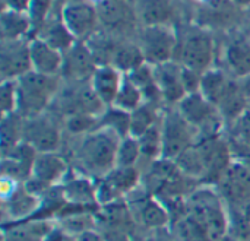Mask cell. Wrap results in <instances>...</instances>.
I'll return each mask as SVG.
<instances>
[{"label": "cell", "instance_id": "obj_22", "mask_svg": "<svg viewBox=\"0 0 250 241\" xmlns=\"http://www.w3.org/2000/svg\"><path fill=\"white\" fill-rule=\"evenodd\" d=\"M53 227L47 220L31 218L26 222L10 224V228L4 227L3 241H44Z\"/></svg>", "mask_w": 250, "mask_h": 241}, {"label": "cell", "instance_id": "obj_1", "mask_svg": "<svg viewBox=\"0 0 250 241\" xmlns=\"http://www.w3.org/2000/svg\"><path fill=\"white\" fill-rule=\"evenodd\" d=\"M120 138L111 130L98 127L82 136L75 158L79 168L88 177L103 179L116 168V157Z\"/></svg>", "mask_w": 250, "mask_h": 241}, {"label": "cell", "instance_id": "obj_15", "mask_svg": "<svg viewBox=\"0 0 250 241\" xmlns=\"http://www.w3.org/2000/svg\"><path fill=\"white\" fill-rule=\"evenodd\" d=\"M37 154L38 152L26 142H21L6 154H1L3 176H9L21 183H25L31 177Z\"/></svg>", "mask_w": 250, "mask_h": 241}, {"label": "cell", "instance_id": "obj_48", "mask_svg": "<svg viewBox=\"0 0 250 241\" xmlns=\"http://www.w3.org/2000/svg\"><path fill=\"white\" fill-rule=\"evenodd\" d=\"M249 241H250V240H249Z\"/></svg>", "mask_w": 250, "mask_h": 241}, {"label": "cell", "instance_id": "obj_42", "mask_svg": "<svg viewBox=\"0 0 250 241\" xmlns=\"http://www.w3.org/2000/svg\"><path fill=\"white\" fill-rule=\"evenodd\" d=\"M239 85H240V89H242L243 95L246 97V100L249 101L250 105V75L249 76H246V78L239 79Z\"/></svg>", "mask_w": 250, "mask_h": 241}, {"label": "cell", "instance_id": "obj_17", "mask_svg": "<svg viewBox=\"0 0 250 241\" xmlns=\"http://www.w3.org/2000/svg\"><path fill=\"white\" fill-rule=\"evenodd\" d=\"M29 56L32 70L47 76H60L63 69V53L48 45L38 37L29 40Z\"/></svg>", "mask_w": 250, "mask_h": 241}, {"label": "cell", "instance_id": "obj_12", "mask_svg": "<svg viewBox=\"0 0 250 241\" xmlns=\"http://www.w3.org/2000/svg\"><path fill=\"white\" fill-rule=\"evenodd\" d=\"M32 70L29 56V40L1 41L0 76L1 80H18Z\"/></svg>", "mask_w": 250, "mask_h": 241}, {"label": "cell", "instance_id": "obj_7", "mask_svg": "<svg viewBox=\"0 0 250 241\" xmlns=\"http://www.w3.org/2000/svg\"><path fill=\"white\" fill-rule=\"evenodd\" d=\"M160 129L163 139L161 160L176 161L199 139L195 127L179 113L176 107L174 110H170L166 114H163Z\"/></svg>", "mask_w": 250, "mask_h": 241}, {"label": "cell", "instance_id": "obj_36", "mask_svg": "<svg viewBox=\"0 0 250 241\" xmlns=\"http://www.w3.org/2000/svg\"><path fill=\"white\" fill-rule=\"evenodd\" d=\"M229 132L233 142L250 143V105L233 123L229 124Z\"/></svg>", "mask_w": 250, "mask_h": 241}, {"label": "cell", "instance_id": "obj_44", "mask_svg": "<svg viewBox=\"0 0 250 241\" xmlns=\"http://www.w3.org/2000/svg\"><path fill=\"white\" fill-rule=\"evenodd\" d=\"M218 241H242L239 237H236L234 234H231V233H227L224 237H221Z\"/></svg>", "mask_w": 250, "mask_h": 241}, {"label": "cell", "instance_id": "obj_33", "mask_svg": "<svg viewBox=\"0 0 250 241\" xmlns=\"http://www.w3.org/2000/svg\"><path fill=\"white\" fill-rule=\"evenodd\" d=\"M142 158L139 141L135 136H126L122 138L117 148V157H116V167H136L139 160Z\"/></svg>", "mask_w": 250, "mask_h": 241}, {"label": "cell", "instance_id": "obj_31", "mask_svg": "<svg viewBox=\"0 0 250 241\" xmlns=\"http://www.w3.org/2000/svg\"><path fill=\"white\" fill-rule=\"evenodd\" d=\"M100 22L110 28H120L127 23L126 9L120 1L116 0H101L97 4Z\"/></svg>", "mask_w": 250, "mask_h": 241}, {"label": "cell", "instance_id": "obj_5", "mask_svg": "<svg viewBox=\"0 0 250 241\" xmlns=\"http://www.w3.org/2000/svg\"><path fill=\"white\" fill-rule=\"evenodd\" d=\"M176 108L195 127L199 139H211L223 136L226 121L217 107L208 101L201 92L188 94ZM198 139V141H199Z\"/></svg>", "mask_w": 250, "mask_h": 241}, {"label": "cell", "instance_id": "obj_37", "mask_svg": "<svg viewBox=\"0 0 250 241\" xmlns=\"http://www.w3.org/2000/svg\"><path fill=\"white\" fill-rule=\"evenodd\" d=\"M53 4V0H32V6L29 10V16L34 22V29H40L42 23L47 20L48 10Z\"/></svg>", "mask_w": 250, "mask_h": 241}, {"label": "cell", "instance_id": "obj_30", "mask_svg": "<svg viewBox=\"0 0 250 241\" xmlns=\"http://www.w3.org/2000/svg\"><path fill=\"white\" fill-rule=\"evenodd\" d=\"M144 102H145V98H144L142 91L125 75V80L122 83V88H120L113 105L120 110H125L127 113H132L136 108H139Z\"/></svg>", "mask_w": 250, "mask_h": 241}, {"label": "cell", "instance_id": "obj_18", "mask_svg": "<svg viewBox=\"0 0 250 241\" xmlns=\"http://www.w3.org/2000/svg\"><path fill=\"white\" fill-rule=\"evenodd\" d=\"M223 64L226 72L242 79L250 75V37H236L230 40L223 50Z\"/></svg>", "mask_w": 250, "mask_h": 241}, {"label": "cell", "instance_id": "obj_27", "mask_svg": "<svg viewBox=\"0 0 250 241\" xmlns=\"http://www.w3.org/2000/svg\"><path fill=\"white\" fill-rule=\"evenodd\" d=\"M100 127L111 130L120 139L130 136V113L114 105L105 107L100 116Z\"/></svg>", "mask_w": 250, "mask_h": 241}, {"label": "cell", "instance_id": "obj_39", "mask_svg": "<svg viewBox=\"0 0 250 241\" xmlns=\"http://www.w3.org/2000/svg\"><path fill=\"white\" fill-rule=\"evenodd\" d=\"M44 241H78L75 236H72L70 233H67L66 230H63L59 225H54L50 233L45 236Z\"/></svg>", "mask_w": 250, "mask_h": 241}, {"label": "cell", "instance_id": "obj_2", "mask_svg": "<svg viewBox=\"0 0 250 241\" xmlns=\"http://www.w3.org/2000/svg\"><path fill=\"white\" fill-rule=\"evenodd\" d=\"M62 76H47L34 70L16 80L18 85V114L32 119L45 114L60 92Z\"/></svg>", "mask_w": 250, "mask_h": 241}, {"label": "cell", "instance_id": "obj_13", "mask_svg": "<svg viewBox=\"0 0 250 241\" xmlns=\"http://www.w3.org/2000/svg\"><path fill=\"white\" fill-rule=\"evenodd\" d=\"M129 208L135 221L149 230H163L170 224V212L167 206L157 201L152 195L142 193L129 202Z\"/></svg>", "mask_w": 250, "mask_h": 241}, {"label": "cell", "instance_id": "obj_4", "mask_svg": "<svg viewBox=\"0 0 250 241\" xmlns=\"http://www.w3.org/2000/svg\"><path fill=\"white\" fill-rule=\"evenodd\" d=\"M186 212L190 214L204 227L212 241H218L227 233H230L227 206L221 195L209 187H202L188 198Z\"/></svg>", "mask_w": 250, "mask_h": 241}, {"label": "cell", "instance_id": "obj_32", "mask_svg": "<svg viewBox=\"0 0 250 241\" xmlns=\"http://www.w3.org/2000/svg\"><path fill=\"white\" fill-rule=\"evenodd\" d=\"M138 141H139L142 158L151 160L152 162L163 158V139H161L160 124L146 130L144 135L138 138Z\"/></svg>", "mask_w": 250, "mask_h": 241}, {"label": "cell", "instance_id": "obj_21", "mask_svg": "<svg viewBox=\"0 0 250 241\" xmlns=\"http://www.w3.org/2000/svg\"><path fill=\"white\" fill-rule=\"evenodd\" d=\"M0 31H1V41L31 40L29 35L31 31H34V22L29 13L1 9Z\"/></svg>", "mask_w": 250, "mask_h": 241}, {"label": "cell", "instance_id": "obj_9", "mask_svg": "<svg viewBox=\"0 0 250 241\" xmlns=\"http://www.w3.org/2000/svg\"><path fill=\"white\" fill-rule=\"evenodd\" d=\"M63 23L78 41L89 40L100 22L97 6L86 0H70L62 7Z\"/></svg>", "mask_w": 250, "mask_h": 241}, {"label": "cell", "instance_id": "obj_40", "mask_svg": "<svg viewBox=\"0 0 250 241\" xmlns=\"http://www.w3.org/2000/svg\"><path fill=\"white\" fill-rule=\"evenodd\" d=\"M104 241H130L129 234L125 230L120 228H108L107 227V233L103 236Z\"/></svg>", "mask_w": 250, "mask_h": 241}, {"label": "cell", "instance_id": "obj_35", "mask_svg": "<svg viewBox=\"0 0 250 241\" xmlns=\"http://www.w3.org/2000/svg\"><path fill=\"white\" fill-rule=\"evenodd\" d=\"M0 110L1 116L18 111V85L16 80H1L0 85Z\"/></svg>", "mask_w": 250, "mask_h": 241}, {"label": "cell", "instance_id": "obj_28", "mask_svg": "<svg viewBox=\"0 0 250 241\" xmlns=\"http://www.w3.org/2000/svg\"><path fill=\"white\" fill-rule=\"evenodd\" d=\"M23 123L25 119L18 113L1 116V154L23 142Z\"/></svg>", "mask_w": 250, "mask_h": 241}, {"label": "cell", "instance_id": "obj_3", "mask_svg": "<svg viewBox=\"0 0 250 241\" xmlns=\"http://www.w3.org/2000/svg\"><path fill=\"white\" fill-rule=\"evenodd\" d=\"M217 45L212 31L202 25H190L179 35L176 61L183 67L204 73L214 67Z\"/></svg>", "mask_w": 250, "mask_h": 241}, {"label": "cell", "instance_id": "obj_19", "mask_svg": "<svg viewBox=\"0 0 250 241\" xmlns=\"http://www.w3.org/2000/svg\"><path fill=\"white\" fill-rule=\"evenodd\" d=\"M125 80V75L111 64H101L97 67L92 75L89 85L98 100L104 104V107H110L114 104V100L122 88Z\"/></svg>", "mask_w": 250, "mask_h": 241}, {"label": "cell", "instance_id": "obj_6", "mask_svg": "<svg viewBox=\"0 0 250 241\" xmlns=\"http://www.w3.org/2000/svg\"><path fill=\"white\" fill-rule=\"evenodd\" d=\"M138 45L148 64H164L176 59L179 34L168 23L144 25L142 31L139 32Z\"/></svg>", "mask_w": 250, "mask_h": 241}, {"label": "cell", "instance_id": "obj_10", "mask_svg": "<svg viewBox=\"0 0 250 241\" xmlns=\"http://www.w3.org/2000/svg\"><path fill=\"white\" fill-rule=\"evenodd\" d=\"M60 139V129L47 113L32 119H25L23 142L32 146L38 154L57 152Z\"/></svg>", "mask_w": 250, "mask_h": 241}, {"label": "cell", "instance_id": "obj_8", "mask_svg": "<svg viewBox=\"0 0 250 241\" xmlns=\"http://www.w3.org/2000/svg\"><path fill=\"white\" fill-rule=\"evenodd\" d=\"M69 176V164L57 152L37 154L31 177L23 183L34 195L42 198L50 189L60 186Z\"/></svg>", "mask_w": 250, "mask_h": 241}, {"label": "cell", "instance_id": "obj_38", "mask_svg": "<svg viewBox=\"0 0 250 241\" xmlns=\"http://www.w3.org/2000/svg\"><path fill=\"white\" fill-rule=\"evenodd\" d=\"M1 6L3 9H7V10L29 13L32 0H1Z\"/></svg>", "mask_w": 250, "mask_h": 241}, {"label": "cell", "instance_id": "obj_47", "mask_svg": "<svg viewBox=\"0 0 250 241\" xmlns=\"http://www.w3.org/2000/svg\"><path fill=\"white\" fill-rule=\"evenodd\" d=\"M155 241H176V240L173 239V240H155Z\"/></svg>", "mask_w": 250, "mask_h": 241}, {"label": "cell", "instance_id": "obj_16", "mask_svg": "<svg viewBox=\"0 0 250 241\" xmlns=\"http://www.w3.org/2000/svg\"><path fill=\"white\" fill-rule=\"evenodd\" d=\"M63 196L70 206L78 208H91L92 205H98L97 202V183L91 180V177L85 174H73L67 176L64 181L60 184Z\"/></svg>", "mask_w": 250, "mask_h": 241}, {"label": "cell", "instance_id": "obj_29", "mask_svg": "<svg viewBox=\"0 0 250 241\" xmlns=\"http://www.w3.org/2000/svg\"><path fill=\"white\" fill-rule=\"evenodd\" d=\"M158 123V110L155 104L144 102L139 108L130 113V135L139 138L146 130L152 129Z\"/></svg>", "mask_w": 250, "mask_h": 241}, {"label": "cell", "instance_id": "obj_34", "mask_svg": "<svg viewBox=\"0 0 250 241\" xmlns=\"http://www.w3.org/2000/svg\"><path fill=\"white\" fill-rule=\"evenodd\" d=\"M66 129L72 135L76 136H85L100 127V116L94 114H72L66 117Z\"/></svg>", "mask_w": 250, "mask_h": 241}, {"label": "cell", "instance_id": "obj_20", "mask_svg": "<svg viewBox=\"0 0 250 241\" xmlns=\"http://www.w3.org/2000/svg\"><path fill=\"white\" fill-rule=\"evenodd\" d=\"M41 208V198L29 192L25 184H22L10 198L3 201V214L9 217L10 224L22 222L23 220H31L32 215Z\"/></svg>", "mask_w": 250, "mask_h": 241}, {"label": "cell", "instance_id": "obj_24", "mask_svg": "<svg viewBox=\"0 0 250 241\" xmlns=\"http://www.w3.org/2000/svg\"><path fill=\"white\" fill-rule=\"evenodd\" d=\"M138 16L144 25L168 23L173 15L171 0H136Z\"/></svg>", "mask_w": 250, "mask_h": 241}, {"label": "cell", "instance_id": "obj_14", "mask_svg": "<svg viewBox=\"0 0 250 241\" xmlns=\"http://www.w3.org/2000/svg\"><path fill=\"white\" fill-rule=\"evenodd\" d=\"M152 67H154L155 82L161 92L163 101L168 104H174L176 107L188 95L182 82V64L173 60Z\"/></svg>", "mask_w": 250, "mask_h": 241}, {"label": "cell", "instance_id": "obj_46", "mask_svg": "<svg viewBox=\"0 0 250 241\" xmlns=\"http://www.w3.org/2000/svg\"><path fill=\"white\" fill-rule=\"evenodd\" d=\"M196 3H199V4H202V6H205V4H208V3H211L212 0H195Z\"/></svg>", "mask_w": 250, "mask_h": 241}, {"label": "cell", "instance_id": "obj_41", "mask_svg": "<svg viewBox=\"0 0 250 241\" xmlns=\"http://www.w3.org/2000/svg\"><path fill=\"white\" fill-rule=\"evenodd\" d=\"M76 239H78V241H104L103 236H101V234H98L95 230H92V231H86V233H83V234L78 236Z\"/></svg>", "mask_w": 250, "mask_h": 241}, {"label": "cell", "instance_id": "obj_11", "mask_svg": "<svg viewBox=\"0 0 250 241\" xmlns=\"http://www.w3.org/2000/svg\"><path fill=\"white\" fill-rule=\"evenodd\" d=\"M98 61L86 41H76L63 54L62 78L76 83L89 82L98 67Z\"/></svg>", "mask_w": 250, "mask_h": 241}, {"label": "cell", "instance_id": "obj_23", "mask_svg": "<svg viewBox=\"0 0 250 241\" xmlns=\"http://www.w3.org/2000/svg\"><path fill=\"white\" fill-rule=\"evenodd\" d=\"M38 31H40L38 35H37L38 38L45 41L53 48L62 51L63 54L78 41L72 35V32L67 29V26L63 23L62 18L56 19V20H48L47 19Z\"/></svg>", "mask_w": 250, "mask_h": 241}, {"label": "cell", "instance_id": "obj_26", "mask_svg": "<svg viewBox=\"0 0 250 241\" xmlns=\"http://www.w3.org/2000/svg\"><path fill=\"white\" fill-rule=\"evenodd\" d=\"M231 76L220 69V67H211L209 70L204 72L201 76V86H199V92L212 104H215V101L218 100V97L221 95V92L224 91V88L227 86V83L230 82Z\"/></svg>", "mask_w": 250, "mask_h": 241}, {"label": "cell", "instance_id": "obj_45", "mask_svg": "<svg viewBox=\"0 0 250 241\" xmlns=\"http://www.w3.org/2000/svg\"><path fill=\"white\" fill-rule=\"evenodd\" d=\"M245 25L248 28V31H250V7L246 9V15H245Z\"/></svg>", "mask_w": 250, "mask_h": 241}, {"label": "cell", "instance_id": "obj_43", "mask_svg": "<svg viewBox=\"0 0 250 241\" xmlns=\"http://www.w3.org/2000/svg\"><path fill=\"white\" fill-rule=\"evenodd\" d=\"M237 9H249L250 7V0H230Z\"/></svg>", "mask_w": 250, "mask_h": 241}, {"label": "cell", "instance_id": "obj_25", "mask_svg": "<svg viewBox=\"0 0 250 241\" xmlns=\"http://www.w3.org/2000/svg\"><path fill=\"white\" fill-rule=\"evenodd\" d=\"M145 63V57L138 42H119L110 64L119 69L123 75H129Z\"/></svg>", "mask_w": 250, "mask_h": 241}]
</instances>
